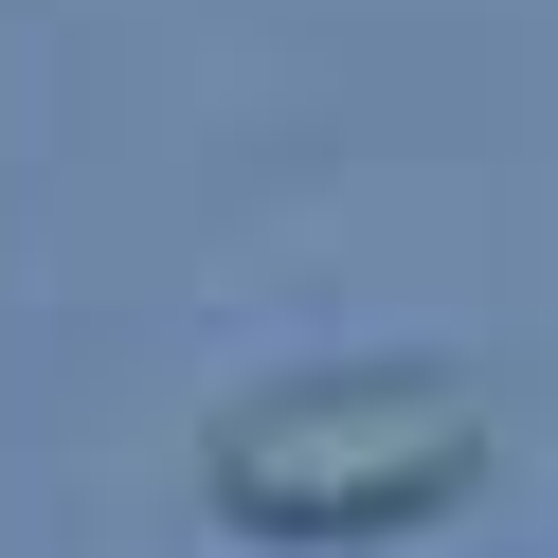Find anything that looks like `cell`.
I'll list each match as a JSON object with an SVG mask.
<instances>
[{
  "mask_svg": "<svg viewBox=\"0 0 558 558\" xmlns=\"http://www.w3.org/2000/svg\"><path fill=\"white\" fill-rule=\"evenodd\" d=\"M198 486L234 541H397L486 486V397L433 361H306L198 433Z\"/></svg>",
  "mask_w": 558,
  "mask_h": 558,
  "instance_id": "6da1fadb",
  "label": "cell"
}]
</instances>
